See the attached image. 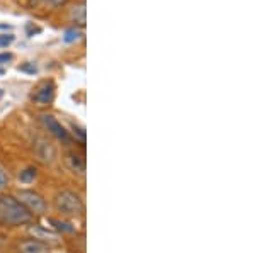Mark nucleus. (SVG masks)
<instances>
[{"instance_id": "1", "label": "nucleus", "mask_w": 255, "mask_h": 253, "mask_svg": "<svg viewBox=\"0 0 255 253\" xmlns=\"http://www.w3.org/2000/svg\"><path fill=\"white\" fill-rule=\"evenodd\" d=\"M32 214L12 195H0V223L7 226H20L31 223Z\"/></svg>"}, {"instance_id": "2", "label": "nucleus", "mask_w": 255, "mask_h": 253, "mask_svg": "<svg viewBox=\"0 0 255 253\" xmlns=\"http://www.w3.org/2000/svg\"><path fill=\"white\" fill-rule=\"evenodd\" d=\"M55 207L63 216H82L84 214V201L79 194L72 190H61L56 194Z\"/></svg>"}, {"instance_id": "3", "label": "nucleus", "mask_w": 255, "mask_h": 253, "mask_svg": "<svg viewBox=\"0 0 255 253\" xmlns=\"http://www.w3.org/2000/svg\"><path fill=\"white\" fill-rule=\"evenodd\" d=\"M15 199H17L31 214L46 213V207H48L46 201H44L38 192H34V190H19Z\"/></svg>"}, {"instance_id": "4", "label": "nucleus", "mask_w": 255, "mask_h": 253, "mask_svg": "<svg viewBox=\"0 0 255 253\" xmlns=\"http://www.w3.org/2000/svg\"><path fill=\"white\" fill-rule=\"evenodd\" d=\"M41 121H43L44 128H46L51 134H55V136L58 138V140H61L63 143H70L68 131L63 128V126L60 124L58 121L55 119V117L49 116V114H43V116H41Z\"/></svg>"}, {"instance_id": "5", "label": "nucleus", "mask_w": 255, "mask_h": 253, "mask_svg": "<svg viewBox=\"0 0 255 253\" xmlns=\"http://www.w3.org/2000/svg\"><path fill=\"white\" fill-rule=\"evenodd\" d=\"M36 155L43 163H51L56 158V148L49 141L39 138L38 145H36Z\"/></svg>"}, {"instance_id": "6", "label": "nucleus", "mask_w": 255, "mask_h": 253, "mask_svg": "<svg viewBox=\"0 0 255 253\" xmlns=\"http://www.w3.org/2000/svg\"><path fill=\"white\" fill-rule=\"evenodd\" d=\"M53 95H55V87H53L51 82H46V84H43L39 88H36V92L32 93V100L38 102L41 105H46L49 102L53 100Z\"/></svg>"}, {"instance_id": "7", "label": "nucleus", "mask_w": 255, "mask_h": 253, "mask_svg": "<svg viewBox=\"0 0 255 253\" xmlns=\"http://www.w3.org/2000/svg\"><path fill=\"white\" fill-rule=\"evenodd\" d=\"M29 233L34 236V240H38V242L44 243V242H58V233H55V231L51 230H46L44 226H39V224H34V226L29 228Z\"/></svg>"}, {"instance_id": "8", "label": "nucleus", "mask_w": 255, "mask_h": 253, "mask_svg": "<svg viewBox=\"0 0 255 253\" xmlns=\"http://www.w3.org/2000/svg\"><path fill=\"white\" fill-rule=\"evenodd\" d=\"M65 163H67V167L73 173H79V175L85 173V160L80 157V155L67 153L65 155Z\"/></svg>"}, {"instance_id": "9", "label": "nucleus", "mask_w": 255, "mask_h": 253, "mask_svg": "<svg viewBox=\"0 0 255 253\" xmlns=\"http://www.w3.org/2000/svg\"><path fill=\"white\" fill-rule=\"evenodd\" d=\"M19 253H49L48 247L38 240H26L19 243Z\"/></svg>"}, {"instance_id": "10", "label": "nucleus", "mask_w": 255, "mask_h": 253, "mask_svg": "<svg viewBox=\"0 0 255 253\" xmlns=\"http://www.w3.org/2000/svg\"><path fill=\"white\" fill-rule=\"evenodd\" d=\"M48 221H49V224H53L55 230L61 231V233H73V231H75V228L67 221H60V219H53V218L48 219Z\"/></svg>"}, {"instance_id": "11", "label": "nucleus", "mask_w": 255, "mask_h": 253, "mask_svg": "<svg viewBox=\"0 0 255 253\" xmlns=\"http://www.w3.org/2000/svg\"><path fill=\"white\" fill-rule=\"evenodd\" d=\"M72 19L75 20V22H79V24H85V5L84 3H80V5H77V7H73L72 9Z\"/></svg>"}, {"instance_id": "12", "label": "nucleus", "mask_w": 255, "mask_h": 253, "mask_svg": "<svg viewBox=\"0 0 255 253\" xmlns=\"http://www.w3.org/2000/svg\"><path fill=\"white\" fill-rule=\"evenodd\" d=\"M34 178H36V169H31V167L19 173V180L22 183H31L34 182Z\"/></svg>"}, {"instance_id": "13", "label": "nucleus", "mask_w": 255, "mask_h": 253, "mask_svg": "<svg viewBox=\"0 0 255 253\" xmlns=\"http://www.w3.org/2000/svg\"><path fill=\"white\" fill-rule=\"evenodd\" d=\"M80 39V31L75 29V27H70L63 32V41L65 43H75V41Z\"/></svg>"}, {"instance_id": "14", "label": "nucleus", "mask_w": 255, "mask_h": 253, "mask_svg": "<svg viewBox=\"0 0 255 253\" xmlns=\"http://www.w3.org/2000/svg\"><path fill=\"white\" fill-rule=\"evenodd\" d=\"M14 43V36L12 34H0V48H7Z\"/></svg>"}, {"instance_id": "15", "label": "nucleus", "mask_w": 255, "mask_h": 253, "mask_svg": "<svg viewBox=\"0 0 255 253\" xmlns=\"http://www.w3.org/2000/svg\"><path fill=\"white\" fill-rule=\"evenodd\" d=\"M19 72H24V73H31V75H34L36 72H38V68L34 67V63H24L19 67Z\"/></svg>"}, {"instance_id": "16", "label": "nucleus", "mask_w": 255, "mask_h": 253, "mask_svg": "<svg viewBox=\"0 0 255 253\" xmlns=\"http://www.w3.org/2000/svg\"><path fill=\"white\" fill-rule=\"evenodd\" d=\"M9 183V175L5 173V170L0 167V190H3Z\"/></svg>"}, {"instance_id": "17", "label": "nucleus", "mask_w": 255, "mask_h": 253, "mask_svg": "<svg viewBox=\"0 0 255 253\" xmlns=\"http://www.w3.org/2000/svg\"><path fill=\"white\" fill-rule=\"evenodd\" d=\"M12 60V53H0V65H5Z\"/></svg>"}, {"instance_id": "18", "label": "nucleus", "mask_w": 255, "mask_h": 253, "mask_svg": "<svg viewBox=\"0 0 255 253\" xmlns=\"http://www.w3.org/2000/svg\"><path fill=\"white\" fill-rule=\"evenodd\" d=\"M73 133H77V136H79L82 141H85V133H84V129H82V128H77V126H73Z\"/></svg>"}, {"instance_id": "19", "label": "nucleus", "mask_w": 255, "mask_h": 253, "mask_svg": "<svg viewBox=\"0 0 255 253\" xmlns=\"http://www.w3.org/2000/svg\"><path fill=\"white\" fill-rule=\"evenodd\" d=\"M46 2L49 3V5H53V7H58V5H63L67 0H46Z\"/></svg>"}, {"instance_id": "20", "label": "nucleus", "mask_w": 255, "mask_h": 253, "mask_svg": "<svg viewBox=\"0 0 255 253\" xmlns=\"http://www.w3.org/2000/svg\"><path fill=\"white\" fill-rule=\"evenodd\" d=\"M3 95V90H2V88H0V97H2Z\"/></svg>"}]
</instances>
